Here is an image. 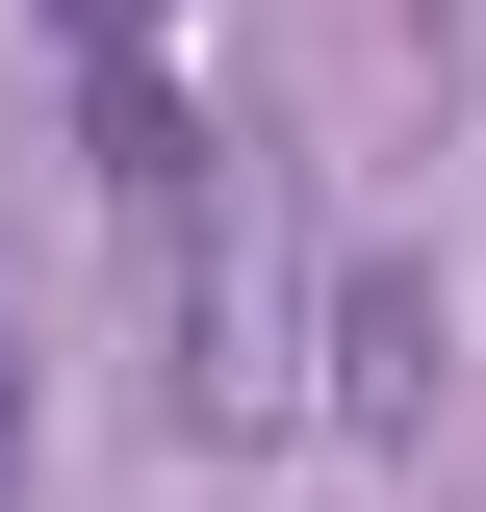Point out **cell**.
I'll use <instances>...</instances> for the list:
<instances>
[{"label":"cell","instance_id":"2","mask_svg":"<svg viewBox=\"0 0 486 512\" xmlns=\"http://www.w3.org/2000/svg\"><path fill=\"white\" fill-rule=\"evenodd\" d=\"M435 359H461V282H435V256H384V231H333L307 410H333V436H410V410H435Z\"/></svg>","mask_w":486,"mask_h":512},{"label":"cell","instance_id":"3","mask_svg":"<svg viewBox=\"0 0 486 512\" xmlns=\"http://www.w3.org/2000/svg\"><path fill=\"white\" fill-rule=\"evenodd\" d=\"M0 512H26V359H0Z\"/></svg>","mask_w":486,"mask_h":512},{"label":"cell","instance_id":"1","mask_svg":"<svg viewBox=\"0 0 486 512\" xmlns=\"http://www.w3.org/2000/svg\"><path fill=\"white\" fill-rule=\"evenodd\" d=\"M128 333H154V410L205 461L231 436H307V333H333V231L256 128H205L180 180H128Z\"/></svg>","mask_w":486,"mask_h":512}]
</instances>
